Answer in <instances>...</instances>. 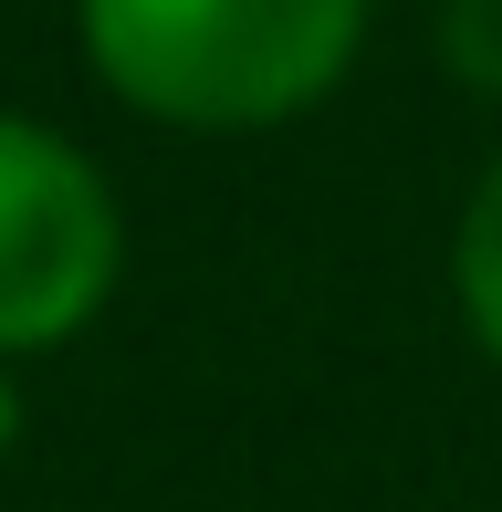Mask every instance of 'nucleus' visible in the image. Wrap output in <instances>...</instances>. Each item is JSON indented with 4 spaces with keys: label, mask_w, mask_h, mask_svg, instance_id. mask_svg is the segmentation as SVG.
Instances as JSON below:
<instances>
[{
    "label": "nucleus",
    "mask_w": 502,
    "mask_h": 512,
    "mask_svg": "<svg viewBox=\"0 0 502 512\" xmlns=\"http://www.w3.org/2000/svg\"><path fill=\"white\" fill-rule=\"evenodd\" d=\"M105 95L189 136L293 126L356 74L367 0H74Z\"/></svg>",
    "instance_id": "f257e3e1"
},
{
    "label": "nucleus",
    "mask_w": 502,
    "mask_h": 512,
    "mask_svg": "<svg viewBox=\"0 0 502 512\" xmlns=\"http://www.w3.org/2000/svg\"><path fill=\"white\" fill-rule=\"evenodd\" d=\"M126 272V209L105 168L42 115H0V366L53 356Z\"/></svg>",
    "instance_id": "f03ea898"
},
{
    "label": "nucleus",
    "mask_w": 502,
    "mask_h": 512,
    "mask_svg": "<svg viewBox=\"0 0 502 512\" xmlns=\"http://www.w3.org/2000/svg\"><path fill=\"white\" fill-rule=\"evenodd\" d=\"M450 283H461L471 345L502 366V157L482 168V189L461 199V230H450Z\"/></svg>",
    "instance_id": "7ed1b4c3"
},
{
    "label": "nucleus",
    "mask_w": 502,
    "mask_h": 512,
    "mask_svg": "<svg viewBox=\"0 0 502 512\" xmlns=\"http://www.w3.org/2000/svg\"><path fill=\"white\" fill-rule=\"evenodd\" d=\"M440 53H450V74H461L471 95L502 105V0H450L440 11Z\"/></svg>",
    "instance_id": "20e7f679"
},
{
    "label": "nucleus",
    "mask_w": 502,
    "mask_h": 512,
    "mask_svg": "<svg viewBox=\"0 0 502 512\" xmlns=\"http://www.w3.org/2000/svg\"><path fill=\"white\" fill-rule=\"evenodd\" d=\"M11 418H21V398H11V366H0V450H11Z\"/></svg>",
    "instance_id": "39448f33"
}]
</instances>
